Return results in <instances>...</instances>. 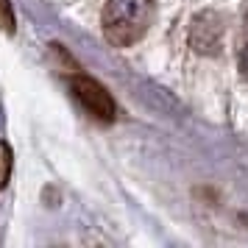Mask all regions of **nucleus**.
Returning <instances> with one entry per match:
<instances>
[{
    "label": "nucleus",
    "instance_id": "f257e3e1",
    "mask_svg": "<svg viewBox=\"0 0 248 248\" xmlns=\"http://www.w3.org/2000/svg\"><path fill=\"white\" fill-rule=\"evenodd\" d=\"M154 17V0H109L103 9V31L114 47H128L145 36Z\"/></svg>",
    "mask_w": 248,
    "mask_h": 248
},
{
    "label": "nucleus",
    "instance_id": "f03ea898",
    "mask_svg": "<svg viewBox=\"0 0 248 248\" xmlns=\"http://www.w3.org/2000/svg\"><path fill=\"white\" fill-rule=\"evenodd\" d=\"M70 90H73L78 103L95 120H101V123H112L114 120L117 106H114L112 95L106 92V87H103L101 81L90 78V76H70Z\"/></svg>",
    "mask_w": 248,
    "mask_h": 248
},
{
    "label": "nucleus",
    "instance_id": "7ed1b4c3",
    "mask_svg": "<svg viewBox=\"0 0 248 248\" xmlns=\"http://www.w3.org/2000/svg\"><path fill=\"white\" fill-rule=\"evenodd\" d=\"M220 36H223V20L215 12H203L195 17L190 31V45L195 53H203V56H212L220 47Z\"/></svg>",
    "mask_w": 248,
    "mask_h": 248
},
{
    "label": "nucleus",
    "instance_id": "20e7f679",
    "mask_svg": "<svg viewBox=\"0 0 248 248\" xmlns=\"http://www.w3.org/2000/svg\"><path fill=\"white\" fill-rule=\"evenodd\" d=\"M12 165H14V154L9 142H3L0 140V190L9 184V176H12Z\"/></svg>",
    "mask_w": 248,
    "mask_h": 248
},
{
    "label": "nucleus",
    "instance_id": "39448f33",
    "mask_svg": "<svg viewBox=\"0 0 248 248\" xmlns=\"http://www.w3.org/2000/svg\"><path fill=\"white\" fill-rule=\"evenodd\" d=\"M14 9H12V0H0V28L6 31V34H14Z\"/></svg>",
    "mask_w": 248,
    "mask_h": 248
},
{
    "label": "nucleus",
    "instance_id": "423d86ee",
    "mask_svg": "<svg viewBox=\"0 0 248 248\" xmlns=\"http://www.w3.org/2000/svg\"><path fill=\"white\" fill-rule=\"evenodd\" d=\"M240 70H243V76L248 78V47L240 53Z\"/></svg>",
    "mask_w": 248,
    "mask_h": 248
}]
</instances>
